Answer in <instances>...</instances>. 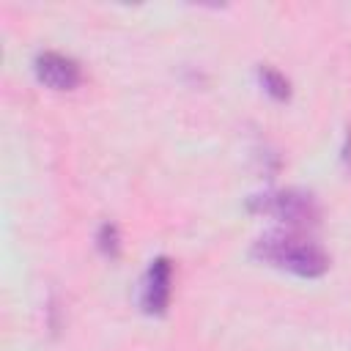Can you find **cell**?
<instances>
[{"label":"cell","instance_id":"1","mask_svg":"<svg viewBox=\"0 0 351 351\" xmlns=\"http://www.w3.org/2000/svg\"><path fill=\"white\" fill-rule=\"evenodd\" d=\"M250 255L271 269H280V271H288L304 280L324 277L332 263L329 252L315 239L304 236L302 230H288V228H277L255 239Z\"/></svg>","mask_w":351,"mask_h":351},{"label":"cell","instance_id":"2","mask_svg":"<svg viewBox=\"0 0 351 351\" xmlns=\"http://www.w3.org/2000/svg\"><path fill=\"white\" fill-rule=\"evenodd\" d=\"M247 208L252 214H263V217H274L282 228L288 230H307L318 225L321 208L318 200L304 192V189H271V192H261L252 195L247 200Z\"/></svg>","mask_w":351,"mask_h":351},{"label":"cell","instance_id":"3","mask_svg":"<svg viewBox=\"0 0 351 351\" xmlns=\"http://www.w3.org/2000/svg\"><path fill=\"white\" fill-rule=\"evenodd\" d=\"M170 293H173V261L167 255H156L140 280V310L145 315L162 318L170 307Z\"/></svg>","mask_w":351,"mask_h":351},{"label":"cell","instance_id":"4","mask_svg":"<svg viewBox=\"0 0 351 351\" xmlns=\"http://www.w3.org/2000/svg\"><path fill=\"white\" fill-rule=\"evenodd\" d=\"M33 74L49 90H74L82 82L80 63L55 49H44L33 58Z\"/></svg>","mask_w":351,"mask_h":351},{"label":"cell","instance_id":"5","mask_svg":"<svg viewBox=\"0 0 351 351\" xmlns=\"http://www.w3.org/2000/svg\"><path fill=\"white\" fill-rule=\"evenodd\" d=\"M255 74H258V82H261V88L269 99H274V101H288L291 99V82L282 71H277L271 66H258Z\"/></svg>","mask_w":351,"mask_h":351},{"label":"cell","instance_id":"6","mask_svg":"<svg viewBox=\"0 0 351 351\" xmlns=\"http://www.w3.org/2000/svg\"><path fill=\"white\" fill-rule=\"evenodd\" d=\"M96 250L107 258V261H118L121 258V230L115 222H101L96 230Z\"/></svg>","mask_w":351,"mask_h":351},{"label":"cell","instance_id":"7","mask_svg":"<svg viewBox=\"0 0 351 351\" xmlns=\"http://www.w3.org/2000/svg\"><path fill=\"white\" fill-rule=\"evenodd\" d=\"M340 159H343L346 167H351V129L346 132V143H343V148H340Z\"/></svg>","mask_w":351,"mask_h":351}]
</instances>
